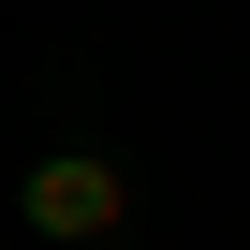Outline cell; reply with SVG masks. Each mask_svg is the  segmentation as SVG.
Here are the masks:
<instances>
[{
    "mask_svg": "<svg viewBox=\"0 0 250 250\" xmlns=\"http://www.w3.org/2000/svg\"><path fill=\"white\" fill-rule=\"evenodd\" d=\"M15 221L44 250H103L118 221H133V162H103V147H30L15 162Z\"/></svg>",
    "mask_w": 250,
    "mask_h": 250,
    "instance_id": "cell-1",
    "label": "cell"
},
{
    "mask_svg": "<svg viewBox=\"0 0 250 250\" xmlns=\"http://www.w3.org/2000/svg\"><path fill=\"white\" fill-rule=\"evenodd\" d=\"M0 250H15V235H0Z\"/></svg>",
    "mask_w": 250,
    "mask_h": 250,
    "instance_id": "cell-2",
    "label": "cell"
}]
</instances>
